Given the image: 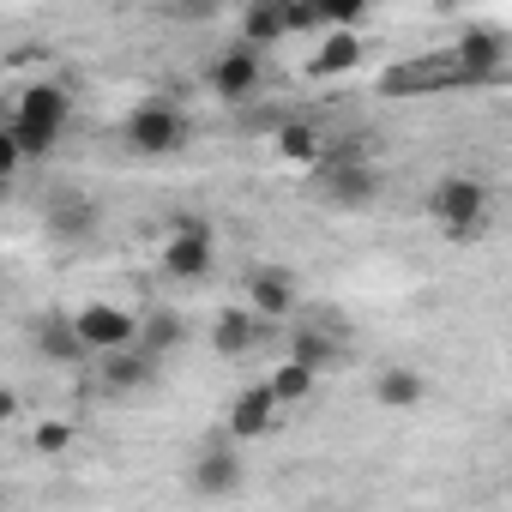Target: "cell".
Returning <instances> with one entry per match:
<instances>
[{"label": "cell", "instance_id": "obj_1", "mask_svg": "<svg viewBox=\"0 0 512 512\" xmlns=\"http://www.w3.org/2000/svg\"><path fill=\"white\" fill-rule=\"evenodd\" d=\"M67 121H73V91H67V85H55V79H43V85L19 91V103H13L7 133H0V139H13V145H19V157H49V151L61 145Z\"/></svg>", "mask_w": 512, "mask_h": 512}, {"label": "cell", "instance_id": "obj_2", "mask_svg": "<svg viewBox=\"0 0 512 512\" xmlns=\"http://www.w3.org/2000/svg\"><path fill=\"white\" fill-rule=\"evenodd\" d=\"M428 217H434L452 241H470V235H482V223H488V187H482L476 175H440V181L428 187Z\"/></svg>", "mask_w": 512, "mask_h": 512}, {"label": "cell", "instance_id": "obj_3", "mask_svg": "<svg viewBox=\"0 0 512 512\" xmlns=\"http://www.w3.org/2000/svg\"><path fill=\"white\" fill-rule=\"evenodd\" d=\"M127 145L139 151V157H169V151H181L187 145V115L175 109V103H163V97H145V103H133L127 109Z\"/></svg>", "mask_w": 512, "mask_h": 512}, {"label": "cell", "instance_id": "obj_4", "mask_svg": "<svg viewBox=\"0 0 512 512\" xmlns=\"http://www.w3.org/2000/svg\"><path fill=\"white\" fill-rule=\"evenodd\" d=\"M211 266H217V235H211V223H199V217L175 223L169 241H163V278H175V284H205Z\"/></svg>", "mask_w": 512, "mask_h": 512}, {"label": "cell", "instance_id": "obj_5", "mask_svg": "<svg viewBox=\"0 0 512 512\" xmlns=\"http://www.w3.org/2000/svg\"><path fill=\"white\" fill-rule=\"evenodd\" d=\"M308 193L332 211H368L380 199V169L374 163H320Z\"/></svg>", "mask_w": 512, "mask_h": 512}, {"label": "cell", "instance_id": "obj_6", "mask_svg": "<svg viewBox=\"0 0 512 512\" xmlns=\"http://www.w3.org/2000/svg\"><path fill=\"white\" fill-rule=\"evenodd\" d=\"M241 308H253L266 326H278L302 308V278L290 266H253L247 284H241Z\"/></svg>", "mask_w": 512, "mask_h": 512}, {"label": "cell", "instance_id": "obj_7", "mask_svg": "<svg viewBox=\"0 0 512 512\" xmlns=\"http://www.w3.org/2000/svg\"><path fill=\"white\" fill-rule=\"evenodd\" d=\"M205 85H211L217 103H247V97H260V85H266V55L235 43V49H223V55L205 67Z\"/></svg>", "mask_w": 512, "mask_h": 512}, {"label": "cell", "instance_id": "obj_8", "mask_svg": "<svg viewBox=\"0 0 512 512\" xmlns=\"http://www.w3.org/2000/svg\"><path fill=\"white\" fill-rule=\"evenodd\" d=\"M73 326H79V338H85L91 356H115V350H133V344H139V314H127V308H115V302L79 308Z\"/></svg>", "mask_w": 512, "mask_h": 512}, {"label": "cell", "instance_id": "obj_9", "mask_svg": "<svg viewBox=\"0 0 512 512\" xmlns=\"http://www.w3.org/2000/svg\"><path fill=\"white\" fill-rule=\"evenodd\" d=\"M241 482H247V464H241V452L223 446V440H211V446L193 458V470H187V488H193L199 500H229V494H241Z\"/></svg>", "mask_w": 512, "mask_h": 512}, {"label": "cell", "instance_id": "obj_10", "mask_svg": "<svg viewBox=\"0 0 512 512\" xmlns=\"http://www.w3.org/2000/svg\"><path fill=\"white\" fill-rule=\"evenodd\" d=\"M157 386V356H145L139 344L133 350H115V356H97V392L109 398H139Z\"/></svg>", "mask_w": 512, "mask_h": 512}, {"label": "cell", "instance_id": "obj_11", "mask_svg": "<svg viewBox=\"0 0 512 512\" xmlns=\"http://www.w3.org/2000/svg\"><path fill=\"white\" fill-rule=\"evenodd\" d=\"M278 392L260 380V386H241L235 392V404H229V434H241V440H266L272 428H278Z\"/></svg>", "mask_w": 512, "mask_h": 512}, {"label": "cell", "instance_id": "obj_12", "mask_svg": "<svg viewBox=\"0 0 512 512\" xmlns=\"http://www.w3.org/2000/svg\"><path fill=\"white\" fill-rule=\"evenodd\" d=\"M43 223H49V235H55V241H85V235H97L103 211H97V199H91V193H55V199H49V211H43Z\"/></svg>", "mask_w": 512, "mask_h": 512}, {"label": "cell", "instance_id": "obj_13", "mask_svg": "<svg viewBox=\"0 0 512 512\" xmlns=\"http://www.w3.org/2000/svg\"><path fill=\"white\" fill-rule=\"evenodd\" d=\"M422 398H428V374L422 368H410V362L380 368V380H374V404L380 410H416Z\"/></svg>", "mask_w": 512, "mask_h": 512}, {"label": "cell", "instance_id": "obj_14", "mask_svg": "<svg viewBox=\"0 0 512 512\" xmlns=\"http://www.w3.org/2000/svg\"><path fill=\"white\" fill-rule=\"evenodd\" d=\"M260 332H266V320L253 314V308H223L211 320V350L217 356H247L253 344H260Z\"/></svg>", "mask_w": 512, "mask_h": 512}, {"label": "cell", "instance_id": "obj_15", "mask_svg": "<svg viewBox=\"0 0 512 512\" xmlns=\"http://www.w3.org/2000/svg\"><path fill=\"white\" fill-rule=\"evenodd\" d=\"M37 350H43L49 362H61V368L91 362V350H85V338H79L73 314H49V320H37Z\"/></svg>", "mask_w": 512, "mask_h": 512}, {"label": "cell", "instance_id": "obj_16", "mask_svg": "<svg viewBox=\"0 0 512 512\" xmlns=\"http://www.w3.org/2000/svg\"><path fill=\"white\" fill-rule=\"evenodd\" d=\"M452 61H458L470 79H488V73H500V67H506V49H500V37H494V31H464V37H458V49H452Z\"/></svg>", "mask_w": 512, "mask_h": 512}, {"label": "cell", "instance_id": "obj_17", "mask_svg": "<svg viewBox=\"0 0 512 512\" xmlns=\"http://www.w3.org/2000/svg\"><path fill=\"white\" fill-rule=\"evenodd\" d=\"M181 344H187V320H181V314L151 308V314L139 320V350H145V356H157V362H163V356H175Z\"/></svg>", "mask_w": 512, "mask_h": 512}, {"label": "cell", "instance_id": "obj_18", "mask_svg": "<svg viewBox=\"0 0 512 512\" xmlns=\"http://www.w3.org/2000/svg\"><path fill=\"white\" fill-rule=\"evenodd\" d=\"M338 356H344V338H332L326 326H296V332H290V362H302V368L326 374Z\"/></svg>", "mask_w": 512, "mask_h": 512}, {"label": "cell", "instance_id": "obj_19", "mask_svg": "<svg viewBox=\"0 0 512 512\" xmlns=\"http://www.w3.org/2000/svg\"><path fill=\"white\" fill-rule=\"evenodd\" d=\"M326 133L314 127V121H284L278 127V157L284 163H326Z\"/></svg>", "mask_w": 512, "mask_h": 512}, {"label": "cell", "instance_id": "obj_20", "mask_svg": "<svg viewBox=\"0 0 512 512\" xmlns=\"http://www.w3.org/2000/svg\"><path fill=\"white\" fill-rule=\"evenodd\" d=\"M314 380H320L314 368H302V362H290V356H284V362L272 368V380H266V386L278 392V404H302V398L314 392Z\"/></svg>", "mask_w": 512, "mask_h": 512}, {"label": "cell", "instance_id": "obj_21", "mask_svg": "<svg viewBox=\"0 0 512 512\" xmlns=\"http://www.w3.org/2000/svg\"><path fill=\"white\" fill-rule=\"evenodd\" d=\"M356 61H362V43H356L350 31H338V37L314 55V73H344V67H356Z\"/></svg>", "mask_w": 512, "mask_h": 512}, {"label": "cell", "instance_id": "obj_22", "mask_svg": "<svg viewBox=\"0 0 512 512\" xmlns=\"http://www.w3.org/2000/svg\"><path fill=\"white\" fill-rule=\"evenodd\" d=\"M31 446H37L43 458H55V452H67V446H73V428H67V422H37Z\"/></svg>", "mask_w": 512, "mask_h": 512}]
</instances>
